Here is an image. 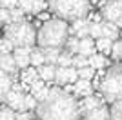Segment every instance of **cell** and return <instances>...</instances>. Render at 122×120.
Masks as SVG:
<instances>
[{"instance_id":"6da1fadb","label":"cell","mask_w":122,"mask_h":120,"mask_svg":"<svg viewBox=\"0 0 122 120\" xmlns=\"http://www.w3.org/2000/svg\"><path fill=\"white\" fill-rule=\"evenodd\" d=\"M80 115V102L73 93L60 87H49L47 95L35 107L36 120H78Z\"/></svg>"},{"instance_id":"7a4b0ae2","label":"cell","mask_w":122,"mask_h":120,"mask_svg":"<svg viewBox=\"0 0 122 120\" xmlns=\"http://www.w3.org/2000/svg\"><path fill=\"white\" fill-rule=\"evenodd\" d=\"M67 36H69V25L62 18H47L42 27L36 31V44L38 47H60L64 49Z\"/></svg>"},{"instance_id":"3957f363","label":"cell","mask_w":122,"mask_h":120,"mask_svg":"<svg viewBox=\"0 0 122 120\" xmlns=\"http://www.w3.org/2000/svg\"><path fill=\"white\" fill-rule=\"evenodd\" d=\"M4 38L9 40L13 47H33L36 44V31L31 22L22 18L4 25Z\"/></svg>"},{"instance_id":"277c9868","label":"cell","mask_w":122,"mask_h":120,"mask_svg":"<svg viewBox=\"0 0 122 120\" xmlns=\"http://www.w3.org/2000/svg\"><path fill=\"white\" fill-rule=\"evenodd\" d=\"M47 7L56 18L73 22L76 18H84L91 9V4L89 0H49Z\"/></svg>"},{"instance_id":"5b68a950","label":"cell","mask_w":122,"mask_h":120,"mask_svg":"<svg viewBox=\"0 0 122 120\" xmlns=\"http://www.w3.org/2000/svg\"><path fill=\"white\" fill-rule=\"evenodd\" d=\"M102 98L106 102H117L122 98V67L120 65H111L106 71V75L102 76L100 84H98Z\"/></svg>"},{"instance_id":"8992f818","label":"cell","mask_w":122,"mask_h":120,"mask_svg":"<svg viewBox=\"0 0 122 120\" xmlns=\"http://www.w3.org/2000/svg\"><path fill=\"white\" fill-rule=\"evenodd\" d=\"M102 18L117 24L122 18V0H107L102 5Z\"/></svg>"},{"instance_id":"52a82bcc","label":"cell","mask_w":122,"mask_h":120,"mask_svg":"<svg viewBox=\"0 0 122 120\" xmlns=\"http://www.w3.org/2000/svg\"><path fill=\"white\" fill-rule=\"evenodd\" d=\"M76 78H78V71L75 67H60L56 65V71H55V82L58 85H67V84H75Z\"/></svg>"},{"instance_id":"ba28073f","label":"cell","mask_w":122,"mask_h":120,"mask_svg":"<svg viewBox=\"0 0 122 120\" xmlns=\"http://www.w3.org/2000/svg\"><path fill=\"white\" fill-rule=\"evenodd\" d=\"M24 100H25V95L22 93L18 87H15V89H11L9 93H7V96H5V105H9L13 111H25V107H24Z\"/></svg>"},{"instance_id":"9c48e42d","label":"cell","mask_w":122,"mask_h":120,"mask_svg":"<svg viewBox=\"0 0 122 120\" xmlns=\"http://www.w3.org/2000/svg\"><path fill=\"white\" fill-rule=\"evenodd\" d=\"M31 49L33 47H15L13 49V58H15L18 69H25L31 65Z\"/></svg>"},{"instance_id":"30bf717a","label":"cell","mask_w":122,"mask_h":120,"mask_svg":"<svg viewBox=\"0 0 122 120\" xmlns=\"http://www.w3.org/2000/svg\"><path fill=\"white\" fill-rule=\"evenodd\" d=\"M89 25L91 22L84 16V18H76L71 22V27H69V33L75 35L76 38H84V36H89Z\"/></svg>"},{"instance_id":"8fae6325","label":"cell","mask_w":122,"mask_h":120,"mask_svg":"<svg viewBox=\"0 0 122 120\" xmlns=\"http://www.w3.org/2000/svg\"><path fill=\"white\" fill-rule=\"evenodd\" d=\"M71 93L75 96H87V95H93V85L89 80H84V78H76V82L73 84V89Z\"/></svg>"},{"instance_id":"7c38bea8","label":"cell","mask_w":122,"mask_h":120,"mask_svg":"<svg viewBox=\"0 0 122 120\" xmlns=\"http://www.w3.org/2000/svg\"><path fill=\"white\" fill-rule=\"evenodd\" d=\"M13 89V78L9 73H5L4 69H0V102H4L7 93Z\"/></svg>"},{"instance_id":"4fadbf2b","label":"cell","mask_w":122,"mask_h":120,"mask_svg":"<svg viewBox=\"0 0 122 120\" xmlns=\"http://www.w3.org/2000/svg\"><path fill=\"white\" fill-rule=\"evenodd\" d=\"M78 53L84 56H89L93 55V53H97V47H95V40L91 38V36H84V38L78 40Z\"/></svg>"},{"instance_id":"5bb4252c","label":"cell","mask_w":122,"mask_h":120,"mask_svg":"<svg viewBox=\"0 0 122 120\" xmlns=\"http://www.w3.org/2000/svg\"><path fill=\"white\" fill-rule=\"evenodd\" d=\"M84 116H87L89 120H111V115H109V107L104 104H100L98 107L91 109L89 113H86Z\"/></svg>"},{"instance_id":"9a60e30c","label":"cell","mask_w":122,"mask_h":120,"mask_svg":"<svg viewBox=\"0 0 122 120\" xmlns=\"http://www.w3.org/2000/svg\"><path fill=\"white\" fill-rule=\"evenodd\" d=\"M0 69H4L5 73H9V75H15L18 67H16V62L13 58L11 53H5V55H0Z\"/></svg>"},{"instance_id":"2e32d148","label":"cell","mask_w":122,"mask_h":120,"mask_svg":"<svg viewBox=\"0 0 122 120\" xmlns=\"http://www.w3.org/2000/svg\"><path fill=\"white\" fill-rule=\"evenodd\" d=\"M29 91H31V95L35 96L36 100H42L44 96L47 95V91H49V87L46 85V82L44 80H40V78H36L33 84L29 85Z\"/></svg>"},{"instance_id":"e0dca14e","label":"cell","mask_w":122,"mask_h":120,"mask_svg":"<svg viewBox=\"0 0 122 120\" xmlns=\"http://www.w3.org/2000/svg\"><path fill=\"white\" fill-rule=\"evenodd\" d=\"M100 104H102V100L98 98V96H95V95H87V96H84V98H82V102H80V111H82V116L86 115V113H89L91 109L98 107Z\"/></svg>"},{"instance_id":"ac0fdd59","label":"cell","mask_w":122,"mask_h":120,"mask_svg":"<svg viewBox=\"0 0 122 120\" xmlns=\"http://www.w3.org/2000/svg\"><path fill=\"white\" fill-rule=\"evenodd\" d=\"M38 69V78L44 80V82H51V80H55V71H56V65L53 64H42L40 67H36Z\"/></svg>"},{"instance_id":"d6986e66","label":"cell","mask_w":122,"mask_h":120,"mask_svg":"<svg viewBox=\"0 0 122 120\" xmlns=\"http://www.w3.org/2000/svg\"><path fill=\"white\" fill-rule=\"evenodd\" d=\"M102 36L111 38V40H117V38H118V27L113 24V22L102 20Z\"/></svg>"},{"instance_id":"ffe728a7","label":"cell","mask_w":122,"mask_h":120,"mask_svg":"<svg viewBox=\"0 0 122 120\" xmlns=\"http://www.w3.org/2000/svg\"><path fill=\"white\" fill-rule=\"evenodd\" d=\"M87 60H89V65H91L93 69H102V67H106V65L109 64V60L102 55V53H98V51H97V53H93Z\"/></svg>"},{"instance_id":"44dd1931","label":"cell","mask_w":122,"mask_h":120,"mask_svg":"<svg viewBox=\"0 0 122 120\" xmlns=\"http://www.w3.org/2000/svg\"><path fill=\"white\" fill-rule=\"evenodd\" d=\"M42 51H44V58H46V64H53V65H56V60H58V56H60V53H62L60 47H42Z\"/></svg>"},{"instance_id":"7402d4cb","label":"cell","mask_w":122,"mask_h":120,"mask_svg":"<svg viewBox=\"0 0 122 120\" xmlns=\"http://www.w3.org/2000/svg\"><path fill=\"white\" fill-rule=\"evenodd\" d=\"M22 82L27 85H31L33 82H35L36 78H38V69L36 67H33V65H29V67H25V69H22V75H20Z\"/></svg>"},{"instance_id":"603a6c76","label":"cell","mask_w":122,"mask_h":120,"mask_svg":"<svg viewBox=\"0 0 122 120\" xmlns=\"http://www.w3.org/2000/svg\"><path fill=\"white\" fill-rule=\"evenodd\" d=\"M111 45H113V40L111 38H106V36H100V38L95 40V47H97V51H98V53H102V55L109 53V51H111Z\"/></svg>"},{"instance_id":"cb8c5ba5","label":"cell","mask_w":122,"mask_h":120,"mask_svg":"<svg viewBox=\"0 0 122 120\" xmlns=\"http://www.w3.org/2000/svg\"><path fill=\"white\" fill-rule=\"evenodd\" d=\"M42 64H46L42 47H33V49H31V65H33V67H40Z\"/></svg>"},{"instance_id":"d4e9b609","label":"cell","mask_w":122,"mask_h":120,"mask_svg":"<svg viewBox=\"0 0 122 120\" xmlns=\"http://www.w3.org/2000/svg\"><path fill=\"white\" fill-rule=\"evenodd\" d=\"M78 40H80V38H76L75 35L67 36L66 44H64V49H66L67 53H71V55H76V53H78Z\"/></svg>"},{"instance_id":"484cf974","label":"cell","mask_w":122,"mask_h":120,"mask_svg":"<svg viewBox=\"0 0 122 120\" xmlns=\"http://www.w3.org/2000/svg\"><path fill=\"white\" fill-rule=\"evenodd\" d=\"M109 115H111V120H122V98L111 104Z\"/></svg>"},{"instance_id":"4316f807","label":"cell","mask_w":122,"mask_h":120,"mask_svg":"<svg viewBox=\"0 0 122 120\" xmlns=\"http://www.w3.org/2000/svg\"><path fill=\"white\" fill-rule=\"evenodd\" d=\"M71 65L75 67V69H82V67H86V65H89V60H87V56L80 55V53H76V55H73Z\"/></svg>"},{"instance_id":"83f0119b","label":"cell","mask_w":122,"mask_h":120,"mask_svg":"<svg viewBox=\"0 0 122 120\" xmlns=\"http://www.w3.org/2000/svg\"><path fill=\"white\" fill-rule=\"evenodd\" d=\"M71 60H73V55L67 53L66 49H62L60 56L56 60V65H60V67H71Z\"/></svg>"},{"instance_id":"f1b7e54d","label":"cell","mask_w":122,"mask_h":120,"mask_svg":"<svg viewBox=\"0 0 122 120\" xmlns=\"http://www.w3.org/2000/svg\"><path fill=\"white\" fill-rule=\"evenodd\" d=\"M111 56L113 60H122V38L113 40V45H111Z\"/></svg>"},{"instance_id":"f546056e","label":"cell","mask_w":122,"mask_h":120,"mask_svg":"<svg viewBox=\"0 0 122 120\" xmlns=\"http://www.w3.org/2000/svg\"><path fill=\"white\" fill-rule=\"evenodd\" d=\"M0 120H16V113L9 105H0Z\"/></svg>"},{"instance_id":"4dcf8cb0","label":"cell","mask_w":122,"mask_h":120,"mask_svg":"<svg viewBox=\"0 0 122 120\" xmlns=\"http://www.w3.org/2000/svg\"><path fill=\"white\" fill-rule=\"evenodd\" d=\"M76 71H78V78H84V80H91L93 75H95V69H93L91 65H86V67L76 69Z\"/></svg>"},{"instance_id":"1f68e13d","label":"cell","mask_w":122,"mask_h":120,"mask_svg":"<svg viewBox=\"0 0 122 120\" xmlns=\"http://www.w3.org/2000/svg\"><path fill=\"white\" fill-rule=\"evenodd\" d=\"M36 104H38V100H36L33 95H25V100H24V107H25V111H35Z\"/></svg>"},{"instance_id":"d6a6232c","label":"cell","mask_w":122,"mask_h":120,"mask_svg":"<svg viewBox=\"0 0 122 120\" xmlns=\"http://www.w3.org/2000/svg\"><path fill=\"white\" fill-rule=\"evenodd\" d=\"M15 49L13 44H11L7 38H0V55H5V53H11V51Z\"/></svg>"},{"instance_id":"836d02e7","label":"cell","mask_w":122,"mask_h":120,"mask_svg":"<svg viewBox=\"0 0 122 120\" xmlns=\"http://www.w3.org/2000/svg\"><path fill=\"white\" fill-rule=\"evenodd\" d=\"M9 15H11V22H18V20L24 18V11L16 5V7H13V9H9Z\"/></svg>"},{"instance_id":"e575fe53","label":"cell","mask_w":122,"mask_h":120,"mask_svg":"<svg viewBox=\"0 0 122 120\" xmlns=\"http://www.w3.org/2000/svg\"><path fill=\"white\" fill-rule=\"evenodd\" d=\"M47 5H49V4H47L46 0H35V2H33V9H31V13H42Z\"/></svg>"},{"instance_id":"d590c367","label":"cell","mask_w":122,"mask_h":120,"mask_svg":"<svg viewBox=\"0 0 122 120\" xmlns=\"http://www.w3.org/2000/svg\"><path fill=\"white\" fill-rule=\"evenodd\" d=\"M9 22H11L9 9H4V7H0V25H7Z\"/></svg>"},{"instance_id":"8d00e7d4","label":"cell","mask_w":122,"mask_h":120,"mask_svg":"<svg viewBox=\"0 0 122 120\" xmlns=\"http://www.w3.org/2000/svg\"><path fill=\"white\" fill-rule=\"evenodd\" d=\"M33 2H35V0H18V7H20L24 13H31V9H33Z\"/></svg>"},{"instance_id":"74e56055","label":"cell","mask_w":122,"mask_h":120,"mask_svg":"<svg viewBox=\"0 0 122 120\" xmlns=\"http://www.w3.org/2000/svg\"><path fill=\"white\" fill-rule=\"evenodd\" d=\"M18 5V0H0V7L4 9H13Z\"/></svg>"},{"instance_id":"f35d334b","label":"cell","mask_w":122,"mask_h":120,"mask_svg":"<svg viewBox=\"0 0 122 120\" xmlns=\"http://www.w3.org/2000/svg\"><path fill=\"white\" fill-rule=\"evenodd\" d=\"M78 120H89V118H87V116H82V118H78Z\"/></svg>"},{"instance_id":"ab89813d","label":"cell","mask_w":122,"mask_h":120,"mask_svg":"<svg viewBox=\"0 0 122 120\" xmlns=\"http://www.w3.org/2000/svg\"><path fill=\"white\" fill-rule=\"evenodd\" d=\"M120 67H122V64H120Z\"/></svg>"}]
</instances>
